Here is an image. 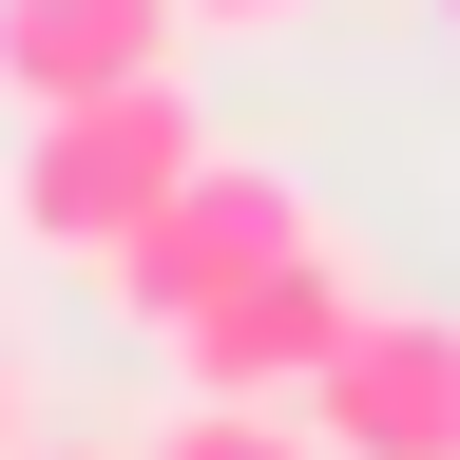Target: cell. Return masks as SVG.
I'll use <instances>...</instances> for the list:
<instances>
[{"mask_svg": "<svg viewBox=\"0 0 460 460\" xmlns=\"http://www.w3.org/2000/svg\"><path fill=\"white\" fill-rule=\"evenodd\" d=\"M288 230H307V192H288L269 154H192V172L154 192V230H135V250H115L96 288H115V326L154 345V326H192V307H211L230 269H269Z\"/></svg>", "mask_w": 460, "mask_h": 460, "instance_id": "3957f363", "label": "cell"}, {"mask_svg": "<svg viewBox=\"0 0 460 460\" xmlns=\"http://www.w3.org/2000/svg\"><path fill=\"white\" fill-rule=\"evenodd\" d=\"M422 20H441V39H460V0H422Z\"/></svg>", "mask_w": 460, "mask_h": 460, "instance_id": "9c48e42d", "label": "cell"}, {"mask_svg": "<svg viewBox=\"0 0 460 460\" xmlns=\"http://www.w3.org/2000/svg\"><path fill=\"white\" fill-rule=\"evenodd\" d=\"M307 0H192V39H288Z\"/></svg>", "mask_w": 460, "mask_h": 460, "instance_id": "52a82bcc", "label": "cell"}, {"mask_svg": "<svg viewBox=\"0 0 460 460\" xmlns=\"http://www.w3.org/2000/svg\"><path fill=\"white\" fill-rule=\"evenodd\" d=\"M192 154H211L192 77H115V96H58V115H20V154H0V230H20L39 269H115Z\"/></svg>", "mask_w": 460, "mask_h": 460, "instance_id": "6da1fadb", "label": "cell"}, {"mask_svg": "<svg viewBox=\"0 0 460 460\" xmlns=\"http://www.w3.org/2000/svg\"><path fill=\"white\" fill-rule=\"evenodd\" d=\"M154 460H326V441H307V402H192V384H172Z\"/></svg>", "mask_w": 460, "mask_h": 460, "instance_id": "8992f818", "label": "cell"}, {"mask_svg": "<svg viewBox=\"0 0 460 460\" xmlns=\"http://www.w3.org/2000/svg\"><path fill=\"white\" fill-rule=\"evenodd\" d=\"M365 326V269L326 250V230H288L269 269H230L192 326H154V365L192 384V402H307V365Z\"/></svg>", "mask_w": 460, "mask_h": 460, "instance_id": "7a4b0ae2", "label": "cell"}, {"mask_svg": "<svg viewBox=\"0 0 460 460\" xmlns=\"http://www.w3.org/2000/svg\"><path fill=\"white\" fill-rule=\"evenodd\" d=\"M172 58H192V0H0V115L172 77Z\"/></svg>", "mask_w": 460, "mask_h": 460, "instance_id": "5b68a950", "label": "cell"}, {"mask_svg": "<svg viewBox=\"0 0 460 460\" xmlns=\"http://www.w3.org/2000/svg\"><path fill=\"white\" fill-rule=\"evenodd\" d=\"M20 422H39V384H20V326H0V441H20Z\"/></svg>", "mask_w": 460, "mask_h": 460, "instance_id": "ba28073f", "label": "cell"}, {"mask_svg": "<svg viewBox=\"0 0 460 460\" xmlns=\"http://www.w3.org/2000/svg\"><path fill=\"white\" fill-rule=\"evenodd\" d=\"M307 441L326 460H460V326L365 288V326L307 365Z\"/></svg>", "mask_w": 460, "mask_h": 460, "instance_id": "277c9868", "label": "cell"}]
</instances>
